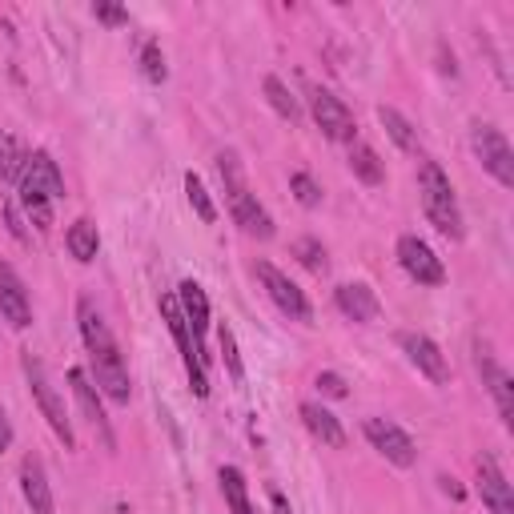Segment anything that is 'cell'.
I'll list each match as a JSON object with an SVG mask.
<instances>
[{
	"label": "cell",
	"mask_w": 514,
	"mask_h": 514,
	"mask_svg": "<svg viewBox=\"0 0 514 514\" xmlns=\"http://www.w3.org/2000/svg\"><path fill=\"white\" fill-rule=\"evenodd\" d=\"M318 390H322L326 398H346V382H342V374H334V370L318 374Z\"/></svg>",
	"instance_id": "32"
},
{
	"label": "cell",
	"mask_w": 514,
	"mask_h": 514,
	"mask_svg": "<svg viewBox=\"0 0 514 514\" xmlns=\"http://www.w3.org/2000/svg\"><path fill=\"white\" fill-rule=\"evenodd\" d=\"M13 446V426H9V418H5V410H0V454H5Z\"/></svg>",
	"instance_id": "35"
},
{
	"label": "cell",
	"mask_w": 514,
	"mask_h": 514,
	"mask_svg": "<svg viewBox=\"0 0 514 514\" xmlns=\"http://www.w3.org/2000/svg\"><path fill=\"white\" fill-rule=\"evenodd\" d=\"M217 346H221V362H225L229 378H233V382H245V366H241L237 338H233V330H229V326H221V330H217Z\"/></svg>",
	"instance_id": "29"
},
{
	"label": "cell",
	"mask_w": 514,
	"mask_h": 514,
	"mask_svg": "<svg viewBox=\"0 0 514 514\" xmlns=\"http://www.w3.org/2000/svg\"><path fill=\"white\" fill-rule=\"evenodd\" d=\"M221 494H225V502H229V510L233 514H257L253 510V502H249V486H245V474L237 470V466H221Z\"/></svg>",
	"instance_id": "21"
},
{
	"label": "cell",
	"mask_w": 514,
	"mask_h": 514,
	"mask_svg": "<svg viewBox=\"0 0 514 514\" xmlns=\"http://www.w3.org/2000/svg\"><path fill=\"white\" fill-rule=\"evenodd\" d=\"M177 306H181V318H185L193 342L201 346V338H205V330H209V298H205V290H201L193 278L177 286Z\"/></svg>",
	"instance_id": "16"
},
{
	"label": "cell",
	"mask_w": 514,
	"mask_h": 514,
	"mask_svg": "<svg viewBox=\"0 0 514 514\" xmlns=\"http://www.w3.org/2000/svg\"><path fill=\"white\" fill-rule=\"evenodd\" d=\"M418 189H422V209H426L430 225H434L442 237L458 241V237H462V209H458L454 185H450V177L442 173L438 161H422V165H418Z\"/></svg>",
	"instance_id": "3"
},
{
	"label": "cell",
	"mask_w": 514,
	"mask_h": 514,
	"mask_svg": "<svg viewBox=\"0 0 514 514\" xmlns=\"http://www.w3.org/2000/svg\"><path fill=\"white\" fill-rule=\"evenodd\" d=\"M290 189H294V197H298L306 209H314V205L322 201V189H318V181H314L310 173H294V177H290Z\"/></svg>",
	"instance_id": "31"
},
{
	"label": "cell",
	"mask_w": 514,
	"mask_h": 514,
	"mask_svg": "<svg viewBox=\"0 0 514 514\" xmlns=\"http://www.w3.org/2000/svg\"><path fill=\"white\" fill-rule=\"evenodd\" d=\"M25 157H29V153H25L9 133H0V181H21Z\"/></svg>",
	"instance_id": "26"
},
{
	"label": "cell",
	"mask_w": 514,
	"mask_h": 514,
	"mask_svg": "<svg viewBox=\"0 0 514 514\" xmlns=\"http://www.w3.org/2000/svg\"><path fill=\"white\" fill-rule=\"evenodd\" d=\"M141 73H145V81H153V85H161V81L169 77V69H165V53H161V45H157V41H145V49H141Z\"/></svg>",
	"instance_id": "30"
},
{
	"label": "cell",
	"mask_w": 514,
	"mask_h": 514,
	"mask_svg": "<svg viewBox=\"0 0 514 514\" xmlns=\"http://www.w3.org/2000/svg\"><path fill=\"white\" fill-rule=\"evenodd\" d=\"M398 346L406 350L410 366H418V374H426L434 386H446V382H450V366H446V354L438 350V342H434V338H426V334H414V330H402V334H398Z\"/></svg>",
	"instance_id": "10"
},
{
	"label": "cell",
	"mask_w": 514,
	"mask_h": 514,
	"mask_svg": "<svg viewBox=\"0 0 514 514\" xmlns=\"http://www.w3.org/2000/svg\"><path fill=\"white\" fill-rule=\"evenodd\" d=\"M0 318H5L13 330H29L33 326V306L25 294V282L17 278V270L0 257Z\"/></svg>",
	"instance_id": "11"
},
{
	"label": "cell",
	"mask_w": 514,
	"mask_h": 514,
	"mask_svg": "<svg viewBox=\"0 0 514 514\" xmlns=\"http://www.w3.org/2000/svg\"><path fill=\"white\" fill-rule=\"evenodd\" d=\"M77 318H81V338H85V350H89V362H93V378H97V390L117 402V406H129V370H125V358L105 326V318L97 314V306L89 298H81L77 306Z\"/></svg>",
	"instance_id": "1"
},
{
	"label": "cell",
	"mask_w": 514,
	"mask_h": 514,
	"mask_svg": "<svg viewBox=\"0 0 514 514\" xmlns=\"http://www.w3.org/2000/svg\"><path fill=\"white\" fill-rule=\"evenodd\" d=\"M294 257L310 270V274H326L330 270V262H326V249H322V241L318 237H302V241H294Z\"/></svg>",
	"instance_id": "27"
},
{
	"label": "cell",
	"mask_w": 514,
	"mask_h": 514,
	"mask_svg": "<svg viewBox=\"0 0 514 514\" xmlns=\"http://www.w3.org/2000/svg\"><path fill=\"white\" fill-rule=\"evenodd\" d=\"M17 185L21 189H33V193H45L49 201L65 197V177H61L53 153H45V149H37V153L25 157V169H21V181Z\"/></svg>",
	"instance_id": "12"
},
{
	"label": "cell",
	"mask_w": 514,
	"mask_h": 514,
	"mask_svg": "<svg viewBox=\"0 0 514 514\" xmlns=\"http://www.w3.org/2000/svg\"><path fill=\"white\" fill-rule=\"evenodd\" d=\"M350 169H354V177H358L362 185H382V181H386V169H382L378 153H374L370 145H362V141L350 145Z\"/></svg>",
	"instance_id": "22"
},
{
	"label": "cell",
	"mask_w": 514,
	"mask_h": 514,
	"mask_svg": "<svg viewBox=\"0 0 514 514\" xmlns=\"http://www.w3.org/2000/svg\"><path fill=\"white\" fill-rule=\"evenodd\" d=\"M310 109H314L318 129H322L330 141H342V145H354V141H358V121H354V113H350L330 89H314V93H310Z\"/></svg>",
	"instance_id": "7"
},
{
	"label": "cell",
	"mask_w": 514,
	"mask_h": 514,
	"mask_svg": "<svg viewBox=\"0 0 514 514\" xmlns=\"http://www.w3.org/2000/svg\"><path fill=\"white\" fill-rule=\"evenodd\" d=\"M398 262H402V270H406L418 286H442V282H446L442 257H438L422 237H414V233L398 237Z\"/></svg>",
	"instance_id": "9"
},
{
	"label": "cell",
	"mask_w": 514,
	"mask_h": 514,
	"mask_svg": "<svg viewBox=\"0 0 514 514\" xmlns=\"http://www.w3.org/2000/svg\"><path fill=\"white\" fill-rule=\"evenodd\" d=\"M366 438H370V446H374L386 462H394V466H402V470L418 462L414 438H410L398 422H390V418H366Z\"/></svg>",
	"instance_id": "8"
},
{
	"label": "cell",
	"mask_w": 514,
	"mask_h": 514,
	"mask_svg": "<svg viewBox=\"0 0 514 514\" xmlns=\"http://www.w3.org/2000/svg\"><path fill=\"white\" fill-rule=\"evenodd\" d=\"M21 486H25V498L33 506V514H57L53 510V490H49V478H45V466L41 458H25L21 462Z\"/></svg>",
	"instance_id": "18"
},
{
	"label": "cell",
	"mask_w": 514,
	"mask_h": 514,
	"mask_svg": "<svg viewBox=\"0 0 514 514\" xmlns=\"http://www.w3.org/2000/svg\"><path fill=\"white\" fill-rule=\"evenodd\" d=\"M65 245H69V253L77 257L81 266H89L93 257H97V249H101V237H97V225L89 221V217H77L73 225H69V233H65Z\"/></svg>",
	"instance_id": "20"
},
{
	"label": "cell",
	"mask_w": 514,
	"mask_h": 514,
	"mask_svg": "<svg viewBox=\"0 0 514 514\" xmlns=\"http://www.w3.org/2000/svg\"><path fill=\"white\" fill-rule=\"evenodd\" d=\"M378 121L386 125V133L394 137V145L402 149V153H418V133H414V125L398 113V109H390V105H378Z\"/></svg>",
	"instance_id": "23"
},
{
	"label": "cell",
	"mask_w": 514,
	"mask_h": 514,
	"mask_svg": "<svg viewBox=\"0 0 514 514\" xmlns=\"http://www.w3.org/2000/svg\"><path fill=\"white\" fill-rule=\"evenodd\" d=\"M334 302H338V310L350 318V322H374L378 318V298H374V290L370 286H362V282H350V286H338V294H334Z\"/></svg>",
	"instance_id": "17"
},
{
	"label": "cell",
	"mask_w": 514,
	"mask_h": 514,
	"mask_svg": "<svg viewBox=\"0 0 514 514\" xmlns=\"http://www.w3.org/2000/svg\"><path fill=\"white\" fill-rule=\"evenodd\" d=\"M470 145H474V157L482 161V169H486L502 189H510V185H514V149H510V141H506L494 125H474Z\"/></svg>",
	"instance_id": "5"
},
{
	"label": "cell",
	"mask_w": 514,
	"mask_h": 514,
	"mask_svg": "<svg viewBox=\"0 0 514 514\" xmlns=\"http://www.w3.org/2000/svg\"><path fill=\"white\" fill-rule=\"evenodd\" d=\"M266 101H270V105H274V113H278V117H286L290 125H298V121H302V105H298V97L286 89V81L266 77Z\"/></svg>",
	"instance_id": "24"
},
{
	"label": "cell",
	"mask_w": 514,
	"mask_h": 514,
	"mask_svg": "<svg viewBox=\"0 0 514 514\" xmlns=\"http://www.w3.org/2000/svg\"><path fill=\"white\" fill-rule=\"evenodd\" d=\"M5 217H9V229H13V237H21V241H25V221H21V209H17V201H5Z\"/></svg>",
	"instance_id": "34"
},
{
	"label": "cell",
	"mask_w": 514,
	"mask_h": 514,
	"mask_svg": "<svg viewBox=\"0 0 514 514\" xmlns=\"http://www.w3.org/2000/svg\"><path fill=\"white\" fill-rule=\"evenodd\" d=\"M257 282L266 286L270 302H274L286 318H294V322H310V318H314V310H310L306 294H302V290L290 282V274H282L274 262H257Z\"/></svg>",
	"instance_id": "6"
},
{
	"label": "cell",
	"mask_w": 514,
	"mask_h": 514,
	"mask_svg": "<svg viewBox=\"0 0 514 514\" xmlns=\"http://www.w3.org/2000/svg\"><path fill=\"white\" fill-rule=\"evenodd\" d=\"M69 386H73V398H77V406H81V414L101 430V438H105V446H113V430H109V418H105V406H101V390L93 386V378L85 374V370H69Z\"/></svg>",
	"instance_id": "15"
},
{
	"label": "cell",
	"mask_w": 514,
	"mask_h": 514,
	"mask_svg": "<svg viewBox=\"0 0 514 514\" xmlns=\"http://www.w3.org/2000/svg\"><path fill=\"white\" fill-rule=\"evenodd\" d=\"M478 374H482V386L494 394V402H498V418L506 422V426H514V382H510V374L494 362V354L490 350H482L478 346Z\"/></svg>",
	"instance_id": "14"
},
{
	"label": "cell",
	"mask_w": 514,
	"mask_h": 514,
	"mask_svg": "<svg viewBox=\"0 0 514 514\" xmlns=\"http://www.w3.org/2000/svg\"><path fill=\"white\" fill-rule=\"evenodd\" d=\"M25 378H29V390H33V398H37L41 414L49 418L53 434L73 450V446H77V434H73L69 410H65V402H61V394H57V386H53V378H49L45 362H41V358H33V354H25Z\"/></svg>",
	"instance_id": "4"
},
{
	"label": "cell",
	"mask_w": 514,
	"mask_h": 514,
	"mask_svg": "<svg viewBox=\"0 0 514 514\" xmlns=\"http://www.w3.org/2000/svg\"><path fill=\"white\" fill-rule=\"evenodd\" d=\"M185 193H189L193 213H197L205 225H213V221H217V205H213V197H209V189H205V181H201L197 173H185Z\"/></svg>",
	"instance_id": "25"
},
{
	"label": "cell",
	"mask_w": 514,
	"mask_h": 514,
	"mask_svg": "<svg viewBox=\"0 0 514 514\" xmlns=\"http://www.w3.org/2000/svg\"><path fill=\"white\" fill-rule=\"evenodd\" d=\"M217 173H221V181H225V197H229V213H233V221L249 233V237H274V217L266 213V205L257 201L253 193H249V185H245V177H241V165H237V157L233 153H221L217 157Z\"/></svg>",
	"instance_id": "2"
},
{
	"label": "cell",
	"mask_w": 514,
	"mask_h": 514,
	"mask_svg": "<svg viewBox=\"0 0 514 514\" xmlns=\"http://www.w3.org/2000/svg\"><path fill=\"white\" fill-rule=\"evenodd\" d=\"M478 494L490 506V514H514V490L506 482V474L498 470L494 454H478Z\"/></svg>",
	"instance_id": "13"
},
{
	"label": "cell",
	"mask_w": 514,
	"mask_h": 514,
	"mask_svg": "<svg viewBox=\"0 0 514 514\" xmlns=\"http://www.w3.org/2000/svg\"><path fill=\"white\" fill-rule=\"evenodd\" d=\"M270 502H274V514H294L290 502H286V494H282L278 486H270Z\"/></svg>",
	"instance_id": "36"
},
{
	"label": "cell",
	"mask_w": 514,
	"mask_h": 514,
	"mask_svg": "<svg viewBox=\"0 0 514 514\" xmlns=\"http://www.w3.org/2000/svg\"><path fill=\"white\" fill-rule=\"evenodd\" d=\"M21 205H25V213H29V221L45 233L49 225H53V201L45 197V193H33V189H21Z\"/></svg>",
	"instance_id": "28"
},
{
	"label": "cell",
	"mask_w": 514,
	"mask_h": 514,
	"mask_svg": "<svg viewBox=\"0 0 514 514\" xmlns=\"http://www.w3.org/2000/svg\"><path fill=\"white\" fill-rule=\"evenodd\" d=\"M302 422L310 426V434H314L318 442H326V446H334V450H342V446H346V430H342V422H338L326 406L306 402V406H302Z\"/></svg>",
	"instance_id": "19"
},
{
	"label": "cell",
	"mask_w": 514,
	"mask_h": 514,
	"mask_svg": "<svg viewBox=\"0 0 514 514\" xmlns=\"http://www.w3.org/2000/svg\"><path fill=\"white\" fill-rule=\"evenodd\" d=\"M93 17L105 25H129V13L121 5H93Z\"/></svg>",
	"instance_id": "33"
}]
</instances>
